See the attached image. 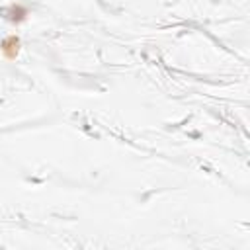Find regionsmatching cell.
Masks as SVG:
<instances>
[{"label":"cell","mask_w":250,"mask_h":250,"mask_svg":"<svg viewBox=\"0 0 250 250\" xmlns=\"http://www.w3.org/2000/svg\"><path fill=\"white\" fill-rule=\"evenodd\" d=\"M0 49H2V53H4V57H6L8 61H14V59L18 57V51H20V37H18V35L6 37V39L0 43Z\"/></svg>","instance_id":"6da1fadb"},{"label":"cell","mask_w":250,"mask_h":250,"mask_svg":"<svg viewBox=\"0 0 250 250\" xmlns=\"http://www.w3.org/2000/svg\"><path fill=\"white\" fill-rule=\"evenodd\" d=\"M27 8L25 6H21V4H12L8 10H6V16H8V20L10 21H14V23H20V21H23L25 18H27Z\"/></svg>","instance_id":"7a4b0ae2"}]
</instances>
